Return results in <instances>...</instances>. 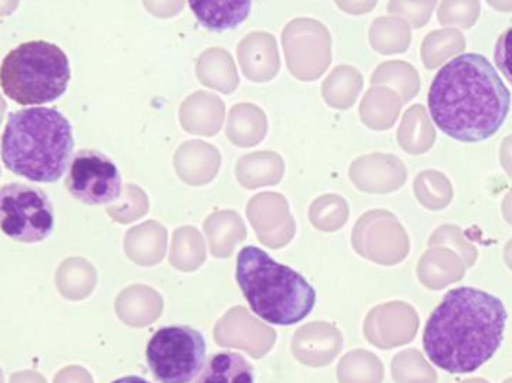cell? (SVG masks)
<instances>
[{"mask_svg": "<svg viewBox=\"0 0 512 383\" xmlns=\"http://www.w3.org/2000/svg\"><path fill=\"white\" fill-rule=\"evenodd\" d=\"M507 321L495 295L471 286L451 289L427 321L424 352L450 375L477 372L501 348Z\"/></svg>", "mask_w": 512, "mask_h": 383, "instance_id": "obj_1", "label": "cell"}, {"mask_svg": "<svg viewBox=\"0 0 512 383\" xmlns=\"http://www.w3.org/2000/svg\"><path fill=\"white\" fill-rule=\"evenodd\" d=\"M430 116L448 137L462 143L489 140L502 128L511 92L492 63L477 53L442 66L429 90Z\"/></svg>", "mask_w": 512, "mask_h": 383, "instance_id": "obj_2", "label": "cell"}, {"mask_svg": "<svg viewBox=\"0 0 512 383\" xmlns=\"http://www.w3.org/2000/svg\"><path fill=\"white\" fill-rule=\"evenodd\" d=\"M74 152L69 120L54 108H23L9 114L0 143L2 162L12 174L33 183H56Z\"/></svg>", "mask_w": 512, "mask_h": 383, "instance_id": "obj_3", "label": "cell"}, {"mask_svg": "<svg viewBox=\"0 0 512 383\" xmlns=\"http://www.w3.org/2000/svg\"><path fill=\"white\" fill-rule=\"evenodd\" d=\"M236 279L252 312L271 325L291 327L310 315L316 292L298 271L248 246L237 256Z\"/></svg>", "mask_w": 512, "mask_h": 383, "instance_id": "obj_4", "label": "cell"}, {"mask_svg": "<svg viewBox=\"0 0 512 383\" xmlns=\"http://www.w3.org/2000/svg\"><path fill=\"white\" fill-rule=\"evenodd\" d=\"M71 65L62 48L47 41H30L9 51L0 65L5 96L24 107H39L65 95Z\"/></svg>", "mask_w": 512, "mask_h": 383, "instance_id": "obj_5", "label": "cell"}, {"mask_svg": "<svg viewBox=\"0 0 512 383\" xmlns=\"http://www.w3.org/2000/svg\"><path fill=\"white\" fill-rule=\"evenodd\" d=\"M206 340L195 328L171 325L156 331L146 348L147 366L161 383H191L206 363Z\"/></svg>", "mask_w": 512, "mask_h": 383, "instance_id": "obj_6", "label": "cell"}, {"mask_svg": "<svg viewBox=\"0 0 512 383\" xmlns=\"http://www.w3.org/2000/svg\"><path fill=\"white\" fill-rule=\"evenodd\" d=\"M54 229V208L47 193L27 183L0 188V231L17 243L47 240Z\"/></svg>", "mask_w": 512, "mask_h": 383, "instance_id": "obj_7", "label": "cell"}, {"mask_svg": "<svg viewBox=\"0 0 512 383\" xmlns=\"http://www.w3.org/2000/svg\"><path fill=\"white\" fill-rule=\"evenodd\" d=\"M65 186L83 204L107 205L122 195V174L104 153L84 149L72 156Z\"/></svg>", "mask_w": 512, "mask_h": 383, "instance_id": "obj_8", "label": "cell"}, {"mask_svg": "<svg viewBox=\"0 0 512 383\" xmlns=\"http://www.w3.org/2000/svg\"><path fill=\"white\" fill-rule=\"evenodd\" d=\"M198 23L210 32H228L248 20L254 0H188Z\"/></svg>", "mask_w": 512, "mask_h": 383, "instance_id": "obj_9", "label": "cell"}, {"mask_svg": "<svg viewBox=\"0 0 512 383\" xmlns=\"http://www.w3.org/2000/svg\"><path fill=\"white\" fill-rule=\"evenodd\" d=\"M195 383H255L254 367L237 352H219L204 364Z\"/></svg>", "mask_w": 512, "mask_h": 383, "instance_id": "obj_10", "label": "cell"}, {"mask_svg": "<svg viewBox=\"0 0 512 383\" xmlns=\"http://www.w3.org/2000/svg\"><path fill=\"white\" fill-rule=\"evenodd\" d=\"M466 39L457 29L436 30L427 36L423 44V59L427 68L435 69L451 57L462 53Z\"/></svg>", "mask_w": 512, "mask_h": 383, "instance_id": "obj_11", "label": "cell"}, {"mask_svg": "<svg viewBox=\"0 0 512 383\" xmlns=\"http://www.w3.org/2000/svg\"><path fill=\"white\" fill-rule=\"evenodd\" d=\"M481 14L480 0H442L439 21L447 26L472 29Z\"/></svg>", "mask_w": 512, "mask_h": 383, "instance_id": "obj_12", "label": "cell"}, {"mask_svg": "<svg viewBox=\"0 0 512 383\" xmlns=\"http://www.w3.org/2000/svg\"><path fill=\"white\" fill-rule=\"evenodd\" d=\"M495 62L499 71L512 84V27L499 36L495 48Z\"/></svg>", "mask_w": 512, "mask_h": 383, "instance_id": "obj_13", "label": "cell"}, {"mask_svg": "<svg viewBox=\"0 0 512 383\" xmlns=\"http://www.w3.org/2000/svg\"><path fill=\"white\" fill-rule=\"evenodd\" d=\"M501 161L507 173L512 177V135L505 138L501 147Z\"/></svg>", "mask_w": 512, "mask_h": 383, "instance_id": "obj_14", "label": "cell"}, {"mask_svg": "<svg viewBox=\"0 0 512 383\" xmlns=\"http://www.w3.org/2000/svg\"><path fill=\"white\" fill-rule=\"evenodd\" d=\"M490 6L499 12H512V0H487Z\"/></svg>", "mask_w": 512, "mask_h": 383, "instance_id": "obj_15", "label": "cell"}, {"mask_svg": "<svg viewBox=\"0 0 512 383\" xmlns=\"http://www.w3.org/2000/svg\"><path fill=\"white\" fill-rule=\"evenodd\" d=\"M111 383H150L146 379L140 378V376H125V378L117 379V381Z\"/></svg>", "mask_w": 512, "mask_h": 383, "instance_id": "obj_16", "label": "cell"}]
</instances>
